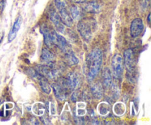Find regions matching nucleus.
Masks as SVG:
<instances>
[{
    "label": "nucleus",
    "instance_id": "1",
    "mask_svg": "<svg viewBox=\"0 0 151 125\" xmlns=\"http://www.w3.org/2000/svg\"><path fill=\"white\" fill-rule=\"evenodd\" d=\"M103 62V53L98 48L94 49L88 54L86 60V76L89 81L94 80L101 69Z\"/></svg>",
    "mask_w": 151,
    "mask_h": 125
},
{
    "label": "nucleus",
    "instance_id": "2",
    "mask_svg": "<svg viewBox=\"0 0 151 125\" xmlns=\"http://www.w3.org/2000/svg\"><path fill=\"white\" fill-rule=\"evenodd\" d=\"M94 21H88V19H83L78 22V30L81 34V37L85 41H90L92 38L93 23Z\"/></svg>",
    "mask_w": 151,
    "mask_h": 125
},
{
    "label": "nucleus",
    "instance_id": "3",
    "mask_svg": "<svg viewBox=\"0 0 151 125\" xmlns=\"http://www.w3.org/2000/svg\"><path fill=\"white\" fill-rule=\"evenodd\" d=\"M112 73L116 79H120L123 72V59L119 54H116L111 61Z\"/></svg>",
    "mask_w": 151,
    "mask_h": 125
},
{
    "label": "nucleus",
    "instance_id": "4",
    "mask_svg": "<svg viewBox=\"0 0 151 125\" xmlns=\"http://www.w3.org/2000/svg\"><path fill=\"white\" fill-rule=\"evenodd\" d=\"M37 71L40 75H43L49 79H54L58 75V69L55 67L53 63L39 66L37 69Z\"/></svg>",
    "mask_w": 151,
    "mask_h": 125
},
{
    "label": "nucleus",
    "instance_id": "5",
    "mask_svg": "<svg viewBox=\"0 0 151 125\" xmlns=\"http://www.w3.org/2000/svg\"><path fill=\"white\" fill-rule=\"evenodd\" d=\"M128 72H133L135 68V60L132 49H127L124 52V63Z\"/></svg>",
    "mask_w": 151,
    "mask_h": 125
},
{
    "label": "nucleus",
    "instance_id": "6",
    "mask_svg": "<svg viewBox=\"0 0 151 125\" xmlns=\"http://www.w3.org/2000/svg\"><path fill=\"white\" fill-rule=\"evenodd\" d=\"M53 42H54V44H55L60 50L64 52L70 50L69 49L70 46L66 38L55 32H53Z\"/></svg>",
    "mask_w": 151,
    "mask_h": 125
},
{
    "label": "nucleus",
    "instance_id": "7",
    "mask_svg": "<svg viewBox=\"0 0 151 125\" xmlns=\"http://www.w3.org/2000/svg\"><path fill=\"white\" fill-rule=\"evenodd\" d=\"M144 30V24L142 20L139 18L134 19L131 25V33L134 38L141 35Z\"/></svg>",
    "mask_w": 151,
    "mask_h": 125
},
{
    "label": "nucleus",
    "instance_id": "8",
    "mask_svg": "<svg viewBox=\"0 0 151 125\" xmlns=\"http://www.w3.org/2000/svg\"><path fill=\"white\" fill-rule=\"evenodd\" d=\"M50 18L51 19L52 22L55 25L57 30L60 33H63L64 32V24L62 21L60 17V15L57 13L55 10H51L50 12Z\"/></svg>",
    "mask_w": 151,
    "mask_h": 125
},
{
    "label": "nucleus",
    "instance_id": "9",
    "mask_svg": "<svg viewBox=\"0 0 151 125\" xmlns=\"http://www.w3.org/2000/svg\"><path fill=\"white\" fill-rule=\"evenodd\" d=\"M41 32L44 38V42L48 47H51L54 45L53 42V32H52L46 25H43L41 27Z\"/></svg>",
    "mask_w": 151,
    "mask_h": 125
},
{
    "label": "nucleus",
    "instance_id": "10",
    "mask_svg": "<svg viewBox=\"0 0 151 125\" xmlns=\"http://www.w3.org/2000/svg\"><path fill=\"white\" fill-rule=\"evenodd\" d=\"M66 81H67V86L69 87V88L72 90H75L76 88H78L81 83L79 76L75 72H72L68 74Z\"/></svg>",
    "mask_w": 151,
    "mask_h": 125
},
{
    "label": "nucleus",
    "instance_id": "11",
    "mask_svg": "<svg viewBox=\"0 0 151 125\" xmlns=\"http://www.w3.org/2000/svg\"><path fill=\"white\" fill-rule=\"evenodd\" d=\"M21 24H22V18L19 16V17L17 18V19L16 20V21L13 24V26H12L11 29H10V32H9L8 35V41L10 42V41H13L16 36V34H17L18 31L20 29Z\"/></svg>",
    "mask_w": 151,
    "mask_h": 125
},
{
    "label": "nucleus",
    "instance_id": "12",
    "mask_svg": "<svg viewBox=\"0 0 151 125\" xmlns=\"http://www.w3.org/2000/svg\"><path fill=\"white\" fill-rule=\"evenodd\" d=\"M91 93H92L93 96L95 97L96 99H100L103 98V85L100 83V82H95L91 85Z\"/></svg>",
    "mask_w": 151,
    "mask_h": 125
},
{
    "label": "nucleus",
    "instance_id": "13",
    "mask_svg": "<svg viewBox=\"0 0 151 125\" xmlns=\"http://www.w3.org/2000/svg\"><path fill=\"white\" fill-rule=\"evenodd\" d=\"M52 88L53 90H54V92L56 97H57L60 101H63V100H64L65 99H66V90H65V88H63L62 85H59V84H54V85H52Z\"/></svg>",
    "mask_w": 151,
    "mask_h": 125
},
{
    "label": "nucleus",
    "instance_id": "14",
    "mask_svg": "<svg viewBox=\"0 0 151 125\" xmlns=\"http://www.w3.org/2000/svg\"><path fill=\"white\" fill-rule=\"evenodd\" d=\"M41 60L45 64L53 63L55 60V55L49 49H44L42 51V53H41Z\"/></svg>",
    "mask_w": 151,
    "mask_h": 125
},
{
    "label": "nucleus",
    "instance_id": "15",
    "mask_svg": "<svg viewBox=\"0 0 151 125\" xmlns=\"http://www.w3.org/2000/svg\"><path fill=\"white\" fill-rule=\"evenodd\" d=\"M83 9L88 13H96L100 11V4L95 1H91V2L86 3L83 5Z\"/></svg>",
    "mask_w": 151,
    "mask_h": 125
},
{
    "label": "nucleus",
    "instance_id": "16",
    "mask_svg": "<svg viewBox=\"0 0 151 125\" xmlns=\"http://www.w3.org/2000/svg\"><path fill=\"white\" fill-rule=\"evenodd\" d=\"M66 53V55H65V60H66V63H67L69 66H75L77 65L79 62L78 59L77 58V57L75 56V54H74V52L71 50H69Z\"/></svg>",
    "mask_w": 151,
    "mask_h": 125
},
{
    "label": "nucleus",
    "instance_id": "17",
    "mask_svg": "<svg viewBox=\"0 0 151 125\" xmlns=\"http://www.w3.org/2000/svg\"><path fill=\"white\" fill-rule=\"evenodd\" d=\"M32 113L38 116H44L45 113V105L42 102H37L32 105Z\"/></svg>",
    "mask_w": 151,
    "mask_h": 125
},
{
    "label": "nucleus",
    "instance_id": "18",
    "mask_svg": "<svg viewBox=\"0 0 151 125\" xmlns=\"http://www.w3.org/2000/svg\"><path fill=\"white\" fill-rule=\"evenodd\" d=\"M38 79H39V83L40 85H41V88L42 89V91H44L45 94H50L51 93L52 88L51 86L50 85V84L48 83L46 79L43 76H41V75L38 76Z\"/></svg>",
    "mask_w": 151,
    "mask_h": 125
},
{
    "label": "nucleus",
    "instance_id": "19",
    "mask_svg": "<svg viewBox=\"0 0 151 125\" xmlns=\"http://www.w3.org/2000/svg\"><path fill=\"white\" fill-rule=\"evenodd\" d=\"M103 83L104 85L106 88H109L111 85L112 84V76L111 71H109V69H105V70L103 71Z\"/></svg>",
    "mask_w": 151,
    "mask_h": 125
},
{
    "label": "nucleus",
    "instance_id": "20",
    "mask_svg": "<svg viewBox=\"0 0 151 125\" xmlns=\"http://www.w3.org/2000/svg\"><path fill=\"white\" fill-rule=\"evenodd\" d=\"M81 10L77 5L71 6L69 8V14L73 20H78L81 17Z\"/></svg>",
    "mask_w": 151,
    "mask_h": 125
},
{
    "label": "nucleus",
    "instance_id": "21",
    "mask_svg": "<svg viewBox=\"0 0 151 125\" xmlns=\"http://www.w3.org/2000/svg\"><path fill=\"white\" fill-rule=\"evenodd\" d=\"M125 107L123 103L118 102L116 104H115V105L114 106V113L116 116H122L125 113Z\"/></svg>",
    "mask_w": 151,
    "mask_h": 125
},
{
    "label": "nucleus",
    "instance_id": "22",
    "mask_svg": "<svg viewBox=\"0 0 151 125\" xmlns=\"http://www.w3.org/2000/svg\"><path fill=\"white\" fill-rule=\"evenodd\" d=\"M109 109H110V106L108 103H100L99 107H97V110H98L99 113L102 116H106L109 113Z\"/></svg>",
    "mask_w": 151,
    "mask_h": 125
},
{
    "label": "nucleus",
    "instance_id": "23",
    "mask_svg": "<svg viewBox=\"0 0 151 125\" xmlns=\"http://www.w3.org/2000/svg\"><path fill=\"white\" fill-rule=\"evenodd\" d=\"M54 2L56 8L58 10V12L68 9L66 0H54Z\"/></svg>",
    "mask_w": 151,
    "mask_h": 125
},
{
    "label": "nucleus",
    "instance_id": "24",
    "mask_svg": "<svg viewBox=\"0 0 151 125\" xmlns=\"http://www.w3.org/2000/svg\"><path fill=\"white\" fill-rule=\"evenodd\" d=\"M86 104L84 102H78L77 104V114L78 116H83L86 115Z\"/></svg>",
    "mask_w": 151,
    "mask_h": 125
},
{
    "label": "nucleus",
    "instance_id": "25",
    "mask_svg": "<svg viewBox=\"0 0 151 125\" xmlns=\"http://www.w3.org/2000/svg\"><path fill=\"white\" fill-rule=\"evenodd\" d=\"M56 111H55V105L54 104L52 103L51 104V107H50V113H51L52 115H55V114Z\"/></svg>",
    "mask_w": 151,
    "mask_h": 125
},
{
    "label": "nucleus",
    "instance_id": "26",
    "mask_svg": "<svg viewBox=\"0 0 151 125\" xmlns=\"http://www.w3.org/2000/svg\"><path fill=\"white\" fill-rule=\"evenodd\" d=\"M71 1L74 3H78V4H80V3H84L86 1V0H70Z\"/></svg>",
    "mask_w": 151,
    "mask_h": 125
},
{
    "label": "nucleus",
    "instance_id": "27",
    "mask_svg": "<svg viewBox=\"0 0 151 125\" xmlns=\"http://www.w3.org/2000/svg\"><path fill=\"white\" fill-rule=\"evenodd\" d=\"M147 21H148L149 23L150 22V13L148 15V17H147Z\"/></svg>",
    "mask_w": 151,
    "mask_h": 125
},
{
    "label": "nucleus",
    "instance_id": "28",
    "mask_svg": "<svg viewBox=\"0 0 151 125\" xmlns=\"http://www.w3.org/2000/svg\"><path fill=\"white\" fill-rule=\"evenodd\" d=\"M1 41H2V38H1V39H0V44H1Z\"/></svg>",
    "mask_w": 151,
    "mask_h": 125
}]
</instances>
